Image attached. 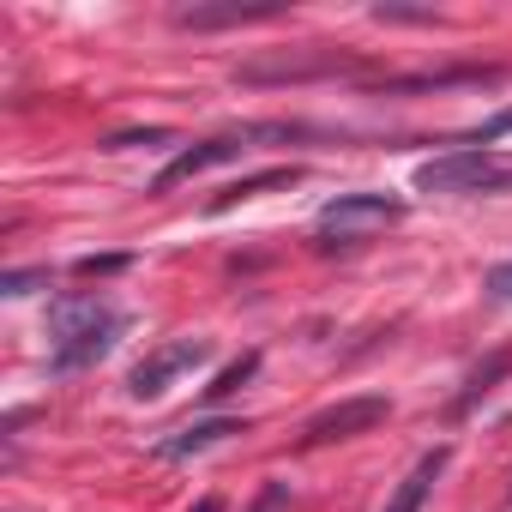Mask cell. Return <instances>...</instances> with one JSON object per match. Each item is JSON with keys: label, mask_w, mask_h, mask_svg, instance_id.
Returning a JSON list of instances; mask_svg holds the SVG:
<instances>
[{"label": "cell", "mask_w": 512, "mask_h": 512, "mask_svg": "<svg viewBox=\"0 0 512 512\" xmlns=\"http://www.w3.org/2000/svg\"><path fill=\"white\" fill-rule=\"evenodd\" d=\"M121 332H127V320L103 296H79V290L73 296H55L49 302V338H55L49 374H79V368L103 362Z\"/></svg>", "instance_id": "obj_1"}, {"label": "cell", "mask_w": 512, "mask_h": 512, "mask_svg": "<svg viewBox=\"0 0 512 512\" xmlns=\"http://www.w3.org/2000/svg\"><path fill=\"white\" fill-rule=\"evenodd\" d=\"M416 187L422 193H506L512 187V157L452 145V151H440L416 169Z\"/></svg>", "instance_id": "obj_2"}, {"label": "cell", "mask_w": 512, "mask_h": 512, "mask_svg": "<svg viewBox=\"0 0 512 512\" xmlns=\"http://www.w3.org/2000/svg\"><path fill=\"white\" fill-rule=\"evenodd\" d=\"M205 362H211V338H169V344H157V350L127 374V398L151 404V398H163L181 374H193V368H205Z\"/></svg>", "instance_id": "obj_3"}, {"label": "cell", "mask_w": 512, "mask_h": 512, "mask_svg": "<svg viewBox=\"0 0 512 512\" xmlns=\"http://www.w3.org/2000/svg\"><path fill=\"white\" fill-rule=\"evenodd\" d=\"M404 217V199L398 193H338L332 205H320V229L338 235V241H356L368 229H386Z\"/></svg>", "instance_id": "obj_4"}, {"label": "cell", "mask_w": 512, "mask_h": 512, "mask_svg": "<svg viewBox=\"0 0 512 512\" xmlns=\"http://www.w3.org/2000/svg\"><path fill=\"white\" fill-rule=\"evenodd\" d=\"M332 73H356L350 55L338 49H314V55H278V61H241V85H302V79H332Z\"/></svg>", "instance_id": "obj_5"}, {"label": "cell", "mask_w": 512, "mask_h": 512, "mask_svg": "<svg viewBox=\"0 0 512 512\" xmlns=\"http://www.w3.org/2000/svg\"><path fill=\"white\" fill-rule=\"evenodd\" d=\"M247 133H217V139H199V145H187V151H175L169 163H163V175L151 181V193H169V187H181V181H193V175H205V169H217V163H235L247 145H241Z\"/></svg>", "instance_id": "obj_6"}, {"label": "cell", "mask_w": 512, "mask_h": 512, "mask_svg": "<svg viewBox=\"0 0 512 512\" xmlns=\"http://www.w3.org/2000/svg\"><path fill=\"white\" fill-rule=\"evenodd\" d=\"M386 416H392V404H386L380 392H368V398H344V404H332V410H320V416L308 422V440H350V434L380 428Z\"/></svg>", "instance_id": "obj_7"}, {"label": "cell", "mask_w": 512, "mask_h": 512, "mask_svg": "<svg viewBox=\"0 0 512 512\" xmlns=\"http://www.w3.org/2000/svg\"><path fill=\"white\" fill-rule=\"evenodd\" d=\"M266 19H284V0H253V7H241V0H229V7H181L175 25L181 31H223V25H266Z\"/></svg>", "instance_id": "obj_8"}, {"label": "cell", "mask_w": 512, "mask_h": 512, "mask_svg": "<svg viewBox=\"0 0 512 512\" xmlns=\"http://www.w3.org/2000/svg\"><path fill=\"white\" fill-rule=\"evenodd\" d=\"M446 464H452V446H434V452H422L416 464H410V476L392 488V500H386V512H422V500L434 494V482L446 476Z\"/></svg>", "instance_id": "obj_9"}, {"label": "cell", "mask_w": 512, "mask_h": 512, "mask_svg": "<svg viewBox=\"0 0 512 512\" xmlns=\"http://www.w3.org/2000/svg\"><path fill=\"white\" fill-rule=\"evenodd\" d=\"M229 434H241L235 416H205V422H187L181 434H169V440L157 446V458H193V452H205V446H217V440H229Z\"/></svg>", "instance_id": "obj_10"}, {"label": "cell", "mask_w": 512, "mask_h": 512, "mask_svg": "<svg viewBox=\"0 0 512 512\" xmlns=\"http://www.w3.org/2000/svg\"><path fill=\"white\" fill-rule=\"evenodd\" d=\"M500 67H458V73H410V79H386V91H446V85H500Z\"/></svg>", "instance_id": "obj_11"}, {"label": "cell", "mask_w": 512, "mask_h": 512, "mask_svg": "<svg viewBox=\"0 0 512 512\" xmlns=\"http://www.w3.org/2000/svg\"><path fill=\"white\" fill-rule=\"evenodd\" d=\"M290 181H302V169H296V163H284V169H260V175H241L235 187H223V193L211 199V211H229V205H241V199H260V193L290 187Z\"/></svg>", "instance_id": "obj_12"}, {"label": "cell", "mask_w": 512, "mask_h": 512, "mask_svg": "<svg viewBox=\"0 0 512 512\" xmlns=\"http://www.w3.org/2000/svg\"><path fill=\"white\" fill-rule=\"evenodd\" d=\"M506 374H512V350H500V356H488V362H482V368H476V374L464 380V392L452 398V416H464V410H470L476 398H488V392H494V380H506Z\"/></svg>", "instance_id": "obj_13"}, {"label": "cell", "mask_w": 512, "mask_h": 512, "mask_svg": "<svg viewBox=\"0 0 512 512\" xmlns=\"http://www.w3.org/2000/svg\"><path fill=\"white\" fill-rule=\"evenodd\" d=\"M253 374H260V350H241V362H229V368H223V374H217V380L205 386V398L217 404V398H229V392H241V386H247Z\"/></svg>", "instance_id": "obj_14"}, {"label": "cell", "mask_w": 512, "mask_h": 512, "mask_svg": "<svg viewBox=\"0 0 512 512\" xmlns=\"http://www.w3.org/2000/svg\"><path fill=\"white\" fill-rule=\"evenodd\" d=\"M374 19H380V25H440L434 7H392V0H380Z\"/></svg>", "instance_id": "obj_15"}, {"label": "cell", "mask_w": 512, "mask_h": 512, "mask_svg": "<svg viewBox=\"0 0 512 512\" xmlns=\"http://www.w3.org/2000/svg\"><path fill=\"white\" fill-rule=\"evenodd\" d=\"M506 133H512V109H500L494 121H482V127H476L464 145H470V151H488V145H494V139H506Z\"/></svg>", "instance_id": "obj_16"}, {"label": "cell", "mask_w": 512, "mask_h": 512, "mask_svg": "<svg viewBox=\"0 0 512 512\" xmlns=\"http://www.w3.org/2000/svg\"><path fill=\"white\" fill-rule=\"evenodd\" d=\"M43 284H49V266H31V272H7V278H0V290H7V296H31Z\"/></svg>", "instance_id": "obj_17"}, {"label": "cell", "mask_w": 512, "mask_h": 512, "mask_svg": "<svg viewBox=\"0 0 512 512\" xmlns=\"http://www.w3.org/2000/svg\"><path fill=\"white\" fill-rule=\"evenodd\" d=\"M79 278H109V272H127V253H91V260L73 266Z\"/></svg>", "instance_id": "obj_18"}, {"label": "cell", "mask_w": 512, "mask_h": 512, "mask_svg": "<svg viewBox=\"0 0 512 512\" xmlns=\"http://www.w3.org/2000/svg\"><path fill=\"white\" fill-rule=\"evenodd\" d=\"M169 139H175L169 127H145V133H115L109 151H127V145H169Z\"/></svg>", "instance_id": "obj_19"}, {"label": "cell", "mask_w": 512, "mask_h": 512, "mask_svg": "<svg viewBox=\"0 0 512 512\" xmlns=\"http://www.w3.org/2000/svg\"><path fill=\"white\" fill-rule=\"evenodd\" d=\"M253 512H290V488L284 482H266L260 500H253Z\"/></svg>", "instance_id": "obj_20"}, {"label": "cell", "mask_w": 512, "mask_h": 512, "mask_svg": "<svg viewBox=\"0 0 512 512\" xmlns=\"http://www.w3.org/2000/svg\"><path fill=\"white\" fill-rule=\"evenodd\" d=\"M488 296H494V302H512V260L488 272Z\"/></svg>", "instance_id": "obj_21"}, {"label": "cell", "mask_w": 512, "mask_h": 512, "mask_svg": "<svg viewBox=\"0 0 512 512\" xmlns=\"http://www.w3.org/2000/svg\"><path fill=\"white\" fill-rule=\"evenodd\" d=\"M193 512H223V500H199V506H193Z\"/></svg>", "instance_id": "obj_22"}]
</instances>
